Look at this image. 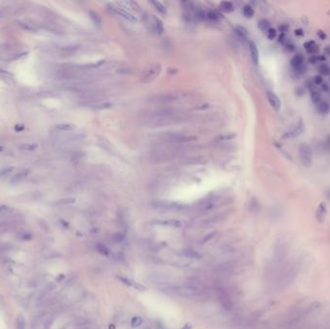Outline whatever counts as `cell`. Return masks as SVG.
I'll use <instances>...</instances> for the list:
<instances>
[{
    "label": "cell",
    "instance_id": "db71d44e",
    "mask_svg": "<svg viewBox=\"0 0 330 329\" xmlns=\"http://www.w3.org/2000/svg\"><path fill=\"white\" fill-rule=\"evenodd\" d=\"M279 42L282 43V44H284V45H286V36H285V34H281V35H280V37H279Z\"/></svg>",
    "mask_w": 330,
    "mask_h": 329
},
{
    "label": "cell",
    "instance_id": "8d00e7d4",
    "mask_svg": "<svg viewBox=\"0 0 330 329\" xmlns=\"http://www.w3.org/2000/svg\"><path fill=\"white\" fill-rule=\"evenodd\" d=\"M104 60H100V61H98V62H96V63L86 65V68H87V69H90V70H96V69L100 68L101 65H104Z\"/></svg>",
    "mask_w": 330,
    "mask_h": 329
},
{
    "label": "cell",
    "instance_id": "5b68a950",
    "mask_svg": "<svg viewBox=\"0 0 330 329\" xmlns=\"http://www.w3.org/2000/svg\"><path fill=\"white\" fill-rule=\"evenodd\" d=\"M107 9L110 13L115 14V15H119L120 17L129 20V22H136L137 20L135 16H133L132 13H129L128 10L124 9L123 7H121L118 4L109 3V4H107Z\"/></svg>",
    "mask_w": 330,
    "mask_h": 329
},
{
    "label": "cell",
    "instance_id": "cb8c5ba5",
    "mask_svg": "<svg viewBox=\"0 0 330 329\" xmlns=\"http://www.w3.org/2000/svg\"><path fill=\"white\" fill-rule=\"evenodd\" d=\"M220 8H221L222 11H224L225 13H232L234 10H235V6L234 4L230 1H223L220 4Z\"/></svg>",
    "mask_w": 330,
    "mask_h": 329
},
{
    "label": "cell",
    "instance_id": "681fc988",
    "mask_svg": "<svg viewBox=\"0 0 330 329\" xmlns=\"http://www.w3.org/2000/svg\"><path fill=\"white\" fill-rule=\"evenodd\" d=\"M289 29H290V26H289L288 24H286V23L280 25V27H279V30L281 31V33H282V34H284V33L288 32V31H289Z\"/></svg>",
    "mask_w": 330,
    "mask_h": 329
},
{
    "label": "cell",
    "instance_id": "83f0119b",
    "mask_svg": "<svg viewBox=\"0 0 330 329\" xmlns=\"http://www.w3.org/2000/svg\"><path fill=\"white\" fill-rule=\"evenodd\" d=\"M242 13H243V16L247 18H251L254 16V10L250 5H245L243 7Z\"/></svg>",
    "mask_w": 330,
    "mask_h": 329
},
{
    "label": "cell",
    "instance_id": "7a4b0ae2",
    "mask_svg": "<svg viewBox=\"0 0 330 329\" xmlns=\"http://www.w3.org/2000/svg\"><path fill=\"white\" fill-rule=\"evenodd\" d=\"M160 72H161V65L159 63L151 64L143 71L141 74V82L144 84L151 83V82H153L159 76Z\"/></svg>",
    "mask_w": 330,
    "mask_h": 329
},
{
    "label": "cell",
    "instance_id": "ac0fdd59",
    "mask_svg": "<svg viewBox=\"0 0 330 329\" xmlns=\"http://www.w3.org/2000/svg\"><path fill=\"white\" fill-rule=\"evenodd\" d=\"M317 110L321 115H326L330 111V105H329L328 102L321 100L320 102H319V104H317Z\"/></svg>",
    "mask_w": 330,
    "mask_h": 329
},
{
    "label": "cell",
    "instance_id": "c3c4849f",
    "mask_svg": "<svg viewBox=\"0 0 330 329\" xmlns=\"http://www.w3.org/2000/svg\"><path fill=\"white\" fill-rule=\"evenodd\" d=\"M38 223H39V225L41 226V228H42L43 230H45V231H49V225H47L46 222H45V221H43V220H39Z\"/></svg>",
    "mask_w": 330,
    "mask_h": 329
},
{
    "label": "cell",
    "instance_id": "4316f807",
    "mask_svg": "<svg viewBox=\"0 0 330 329\" xmlns=\"http://www.w3.org/2000/svg\"><path fill=\"white\" fill-rule=\"evenodd\" d=\"M16 329H25V320L22 315H18L16 319Z\"/></svg>",
    "mask_w": 330,
    "mask_h": 329
},
{
    "label": "cell",
    "instance_id": "484cf974",
    "mask_svg": "<svg viewBox=\"0 0 330 329\" xmlns=\"http://www.w3.org/2000/svg\"><path fill=\"white\" fill-rule=\"evenodd\" d=\"M151 4H153L155 6V8L157 12H159L161 15H166L167 14V11H166V8H165V6L161 3V2H159V1H151Z\"/></svg>",
    "mask_w": 330,
    "mask_h": 329
},
{
    "label": "cell",
    "instance_id": "e0dca14e",
    "mask_svg": "<svg viewBox=\"0 0 330 329\" xmlns=\"http://www.w3.org/2000/svg\"><path fill=\"white\" fill-rule=\"evenodd\" d=\"M159 225H165V226H172V227L179 228L182 226V222L177 219H166V220H157L155 222Z\"/></svg>",
    "mask_w": 330,
    "mask_h": 329
},
{
    "label": "cell",
    "instance_id": "ffe728a7",
    "mask_svg": "<svg viewBox=\"0 0 330 329\" xmlns=\"http://www.w3.org/2000/svg\"><path fill=\"white\" fill-rule=\"evenodd\" d=\"M155 207L165 209V210H174L179 207V205L176 203H172V202H157L155 204Z\"/></svg>",
    "mask_w": 330,
    "mask_h": 329
},
{
    "label": "cell",
    "instance_id": "b9f144b4",
    "mask_svg": "<svg viewBox=\"0 0 330 329\" xmlns=\"http://www.w3.org/2000/svg\"><path fill=\"white\" fill-rule=\"evenodd\" d=\"M37 147H38V145H36V144H23V145L20 146V149L25 150V151H33V150H36Z\"/></svg>",
    "mask_w": 330,
    "mask_h": 329
},
{
    "label": "cell",
    "instance_id": "30bf717a",
    "mask_svg": "<svg viewBox=\"0 0 330 329\" xmlns=\"http://www.w3.org/2000/svg\"><path fill=\"white\" fill-rule=\"evenodd\" d=\"M42 197L40 192H28L23 195L18 197V202H29V201H37Z\"/></svg>",
    "mask_w": 330,
    "mask_h": 329
},
{
    "label": "cell",
    "instance_id": "7402d4cb",
    "mask_svg": "<svg viewBox=\"0 0 330 329\" xmlns=\"http://www.w3.org/2000/svg\"><path fill=\"white\" fill-rule=\"evenodd\" d=\"M206 18L211 20V22H219L222 18V15L216 11H210L209 13H207V17Z\"/></svg>",
    "mask_w": 330,
    "mask_h": 329
},
{
    "label": "cell",
    "instance_id": "74e56055",
    "mask_svg": "<svg viewBox=\"0 0 330 329\" xmlns=\"http://www.w3.org/2000/svg\"><path fill=\"white\" fill-rule=\"evenodd\" d=\"M324 60H325V58L324 56H319V55H314L309 59L311 64H317L318 62H324Z\"/></svg>",
    "mask_w": 330,
    "mask_h": 329
},
{
    "label": "cell",
    "instance_id": "52a82bcc",
    "mask_svg": "<svg viewBox=\"0 0 330 329\" xmlns=\"http://www.w3.org/2000/svg\"><path fill=\"white\" fill-rule=\"evenodd\" d=\"M327 214V208H326V204L324 202H321L319 207L317 209V211H316V218L320 223H324L325 220V217Z\"/></svg>",
    "mask_w": 330,
    "mask_h": 329
},
{
    "label": "cell",
    "instance_id": "4fadbf2b",
    "mask_svg": "<svg viewBox=\"0 0 330 329\" xmlns=\"http://www.w3.org/2000/svg\"><path fill=\"white\" fill-rule=\"evenodd\" d=\"M218 299L220 300V303H221V305L225 308V310H231L233 308V303L231 299L229 298V296H227V294L225 292H221L220 293V296H218Z\"/></svg>",
    "mask_w": 330,
    "mask_h": 329
},
{
    "label": "cell",
    "instance_id": "277c9868",
    "mask_svg": "<svg viewBox=\"0 0 330 329\" xmlns=\"http://www.w3.org/2000/svg\"><path fill=\"white\" fill-rule=\"evenodd\" d=\"M298 156L302 165L306 168H310L313 161V151L310 145L302 143L298 148Z\"/></svg>",
    "mask_w": 330,
    "mask_h": 329
},
{
    "label": "cell",
    "instance_id": "f907efd6",
    "mask_svg": "<svg viewBox=\"0 0 330 329\" xmlns=\"http://www.w3.org/2000/svg\"><path fill=\"white\" fill-rule=\"evenodd\" d=\"M121 281H122V282L124 283V284H126V285H128V286H132V281H130L129 279H128V278H125V277H122V276H119L118 277Z\"/></svg>",
    "mask_w": 330,
    "mask_h": 329
},
{
    "label": "cell",
    "instance_id": "6f0895ef",
    "mask_svg": "<svg viewBox=\"0 0 330 329\" xmlns=\"http://www.w3.org/2000/svg\"><path fill=\"white\" fill-rule=\"evenodd\" d=\"M286 47H287V49L290 50V51L294 50V45H293V44H286Z\"/></svg>",
    "mask_w": 330,
    "mask_h": 329
},
{
    "label": "cell",
    "instance_id": "60d3db41",
    "mask_svg": "<svg viewBox=\"0 0 330 329\" xmlns=\"http://www.w3.org/2000/svg\"><path fill=\"white\" fill-rule=\"evenodd\" d=\"M10 228V223L8 222H0V235L4 234Z\"/></svg>",
    "mask_w": 330,
    "mask_h": 329
},
{
    "label": "cell",
    "instance_id": "e575fe53",
    "mask_svg": "<svg viewBox=\"0 0 330 329\" xmlns=\"http://www.w3.org/2000/svg\"><path fill=\"white\" fill-rule=\"evenodd\" d=\"M236 134H224V135H219L218 137H216L215 141H227V140H231L233 138H235Z\"/></svg>",
    "mask_w": 330,
    "mask_h": 329
},
{
    "label": "cell",
    "instance_id": "ab89813d",
    "mask_svg": "<svg viewBox=\"0 0 330 329\" xmlns=\"http://www.w3.org/2000/svg\"><path fill=\"white\" fill-rule=\"evenodd\" d=\"M143 323V319L140 318V317H134L132 319V327H138L142 324Z\"/></svg>",
    "mask_w": 330,
    "mask_h": 329
},
{
    "label": "cell",
    "instance_id": "f35d334b",
    "mask_svg": "<svg viewBox=\"0 0 330 329\" xmlns=\"http://www.w3.org/2000/svg\"><path fill=\"white\" fill-rule=\"evenodd\" d=\"M277 36V32L274 28H269L266 31V37L269 40H274Z\"/></svg>",
    "mask_w": 330,
    "mask_h": 329
},
{
    "label": "cell",
    "instance_id": "5bb4252c",
    "mask_svg": "<svg viewBox=\"0 0 330 329\" xmlns=\"http://www.w3.org/2000/svg\"><path fill=\"white\" fill-rule=\"evenodd\" d=\"M249 49H250V54H251L252 61L254 62V64L258 65V63H259V50H258V47H257L256 44L254 43L253 41H250V42H249Z\"/></svg>",
    "mask_w": 330,
    "mask_h": 329
},
{
    "label": "cell",
    "instance_id": "9f6ffc18",
    "mask_svg": "<svg viewBox=\"0 0 330 329\" xmlns=\"http://www.w3.org/2000/svg\"><path fill=\"white\" fill-rule=\"evenodd\" d=\"M320 86H321V89H322V90H324V91H325V92L329 90V85H328V84L326 83V82H324V83H322V84H321Z\"/></svg>",
    "mask_w": 330,
    "mask_h": 329
},
{
    "label": "cell",
    "instance_id": "7bdbcfd3",
    "mask_svg": "<svg viewBox=\"0 0 330 329\" xmlns=\"http://www.w3.org/2000/svg\"><path fill=\"white\" fill-rule=\"evenodd\" d=\"M112 238L115 242H121L123 239L125 238V236H124V234H122V233H117V234H114L112 236Z\"/></svg>",
    "mask_w": 330,
    "mask_h": 329
},
{
    "label": "cell",
    "instance_id": "f546056e",
    "mask_svg": "<svg viewBox=\"0 0 330 329\" xmlns=\"http://www.w3.org/2000/svg\"><path fill=\"white\" fill-rule=\"evenodd\" d=\"M319 72L322 75H330V67L325 63H322L319 67Z\"/></svg>",
    "mask_w": 330,
    "mask_h": 329
},
{
    "label": "cell",
    "instance_id": "44dd1931",
    "mask_svg": "<svg viewBox=\"0 0 330 329\" xmlns=\"http://www.w3.org/2000/svg\"><path fill=\"white\" fill-rule=\"evenodd\" d=\"M304 131V126L303 124H302V122H299V124L295 127L292 131H290L288 133V136L289 137H297L298 136L299 134H301L302 132H303Z\"/></svg>",
    "mask_w": 330,
    "mask_h": 329
},
{
    "label": "cell",
    "instance_id": "f1b7e54d",
    "mask_svg": "<svg viewBox=\"0 0 330 329\" xmlns=\"http://www.w3.org/2000/svg\"><path fill=\"white\" fill-rule=\"evenodd\" d=\"M258 27H259V29L261 31L266 32L267 30L270 28V24L266 19H261L259 22V23H258Z\"/></svg>",
    "mask_w": 330,
    "mask_h": 329
},
{
    "label": "cell",
    "instance_id": "603a6c76",
    "mask_svg": "<svg viewBox=\"0 0 330 329\" xmlns=\"http://www.w3.org/2000/svg\"><path fill=\"white\" fill-rule=\"evenodd\" d=\"M183 254L187 256V257L190 258V259H201V258H202V256L199 254V253H198L196 250H193V249H191V248L184 249V250H183Z\"/></svg>",
    "mask_w": 330,
    "mask_h": 329
},
{
    "label": "cell",
    "instance_id": "d6986e66",
    "mask_svg": "<svg viewBox=\"0 0 330 329\" xmlns=\"http://www.w3.org/2000/svg\"><path fill=\"white\" fill-rule=\"evenodd\" d=\"M19 22L18 24L22 26V28H24L25 30H27V31L36 32V31L39 29V27H38L35 23H34V22Z\"/></svg>",
    "mask_w": 330,
    "mask_h": 329
},
{
    "label": "cell",
    "instance_id": "1f68e13d",
    "mask_svg": "<svg viewBox=\"0 0 330 329\" xmlns=\"http://www.w3.org/2000/svg\"><path fill=\"white\" fill-rule=\"evenodd\" d=\"M97 250L100 253V254L104 255V256H108V255H109V249L106 247L104 244H102V243H98V244H97Z\"/></svg>",
    "mask_w": 330,
    "mask_h": 329
},
{
    "label": "cell",
    "instance_id": "4dcf8cb0",
    "mask_svg": "<svg viewBox=\"0 0 330 329\" xmlns=\"http://www.w3.org/2000/svg\"><path fill=\"white\" fill-rule=\"evenodd\" d=\"M18 237L20 239V241H30L32 238V235L28 232L22 231V232H19L18 234Z\"/></svg>",
    "mask_w": 330,
    "mask_h": 329
},
{
    "label": "cell",
    "instance_id": "7dc6e473",
    "mask_svg": "<svg viewBox=\"0 0 330 329\" xmlns=\"http://www.w3.org/2000/svg\"><path fill=\"white\" fill-rule=\"evenodd\" d=\"M112 106V104H110V102H104V104H100L98 105H96L95 107L97 109H109L111 108Z\"/></svg>",
    "mask_w": 330,
    "mask_h": 329
},
{
    "label": "cell",
    "instance_id": "9c48e42d",
    "mask_svg": "<svg viewBox=\"0 0 330 329\" xmlns=\"http://www.w3.org/2000/svg\"><path fill=\"white\" fill-rule=\"evenodd\" d=\"M266 97H267V100H269V102L270 104V105L275 109V110H279L281 107V100L273 92L269 91L266 93Z\"/></svg>",
    "mask_w": 330,
    "mask_h": 329
},
{
    "label": "cell",
    "instance_id": "f5cc1de1",
    "mask_svg": "<svg viewBox=\"0 0 330 329\" xmlns=\"http://www.w3.org/2000/svg\"><path fill=\"white\" fill-rule=\"evenodd\" d=\"M317 34H318L319 38H320V39H321V40H325V39H326V37H327V35H326V34H325L324 31H322V30H319Z\"/></svg>",
    "mask_w": 330,
    "mask_h": 329
},
{
    "label": "cell",
    "instance_id": "2e32d148",
    "mask_svg": "<svg viewBox=\"0 0 330 329\" xmlns=\"http://www.w3.org/2000/svg\"><path fill=\"white\" fill-rule=\"evenodd\" d=\"M89 17H90L93 23L98 27V28H101L102 27V19L100 14L96 11H89Z\"/></svg>",
    "mask_w": 330,
    "mask_h": 329
},
{
    "label": "cell",
    "instance_id": "6da1fadb",
    "mask_svg": "<svg viewBox=\"0 0 330 329\" xmlns=\"http://www.w3.org/2000/svg\"><path fill=\"white\" fill-rule=\"evenodd\" d=\"M177 117L178 115L173 109L162 108L148 114L146 116V122L150 127H162L173 123Z\"/></svg>",
    "mask_w": 330,
    "mask_h": 329
},
{
    "label": "cell",
    "instance_id": "d6a6232c",
    "mask_svg": "<svg viewBox=\"0 0 330 329\" xmlns=\"http://www.w3.org/2000/svg\"><path fill=\"white\" fill-rule=\"evenodd\" d=\"M236 32H237L238 35L240 38H242V39H245V38L247 37V35H248V33H247V30H246L245 28H243V27H242V26H238L237 28H236Z\"/></svg>",
    "mask_w": 330,
    "mask_h": 329
},
{
    "label": "cell",
    "instance_id": "680465c9",
    "mask_svg": "<svg viewBox=\"0 0 330 329\" xmlns=\"http://www.w3.org/2000/svg\"><path fill=\"white\" fill-rule=\"evenodd\" d=\"M325 148L327 149V150H330V135L327 137V140H326V142H325Z\"/></svg>",
    "mask_w": 330,
    "mask_h": 329
},
{
    "label": "cell",
    "instance_id": "d590c367",
    "mask_svg": "<svg viewBox=\"0 0 330 329\" xmlns=\"http://www.w3.org/2000/svg\"><path fill=\"white\" fill-rule=\"evenodd\" d=\"M74 202H75L74 198H64V199H61V200L57 201L56 204L57 205H71V204H73Z\"/></svg>",
    "mask_w": 330,
    "mask_h": 329
},
{
    "label": "cell",
    "instance_id": "836d02e7",
    "mask_svg": "<svg viewBox=\"0 0 330 329\" xmlns=\"http://www.w3.org/2000/svg\"><path fill=\"white\" fill-rule=\"evenodd\" d=\"M12 212H13V209H11L10 207H8V206H5V205L0 206V214L9 215L12 213Z\"/></svg>",
    "mask_w": 330,
    "mask_h": 329
},
{
    "label": "cell",
    "instance_id": "9a60e30c",
    "mask_svg": "<svg viewBox=\"0 0 330 329\" xmlns=\"http://www.w3.org/2000/svg\"><path fill=\"white\" fill-rule=\"evenodd\" d=\"M119 4L124 5L123 8H124V9H126V10H127V8H128L129 10L133 11L135 14H140V13H141V8H140V6H139L138 4H137L136 2H134V1H125V2H119ZM119 4H118V5H119ZM121 7H122V6H121Z\"/></svg>",
    "mask_w": 330,
    "mask_h": 329
},
{
    "label": "cell",
    "instance_id": "816d5d0a",
    "mask_svg": "<svg viewBox=\"0 0 330 329\" xmlns=\"http://www.w3.org/2000/svg\"><path fill=\"white\" fill-rule=\"evenodd\" d=\"M132 286H133V287H135L136 289H137V290H139V291H147V288H146V287H144V286H142V285H140V284L134 283V284H132Z\"/></svg>",
    "mask_w": 330,
    "mask_h": 329
},
{
    "label": "cell",
    "instance_id": "11a10c76",
    "mask_svg": "<svg viewBox=\"0 0 330 329\" xmlns=\"http://www.w3.org/2000/svg\"><path fill=\"white\" fill-rule=\"evenodd\" d=\"M294 34H295V35H297V36H303V35H304L303 30H302V29H299V28L294 30Z\"/></svg>",
    "mask_w": 330,
    "mask_h": 329
},
{
    "label": "cell",
    "instance_id": "3957f363",
    "mask_svg": "<svg viewBox=\"0 0 330 329\" xmlns=\"http://www.w3.org/2000/svg\"><path fill=\"white\" fill-rule=\"evenodd\" d=\"M143 22L146 25H148L151 31L155 33L156 35H162L164 33V27L161 20L155 16H149L147 14L143 15Z\"/></svg>",
    "mask_w": 330,
    "mask_h": 329
},
{
    "label": "cell",
    "instance_id": "7c38bea8",
    "mask_svg": "<svg viewBox=\"0 0 330 329\" xmlns=\"http://www.w3.org/2000/svg\"><path fill=\"white\" fill-rule=\"evenodd\" d=\"M29 174H30V170H29V169H23V170L18 171V172L12 178L11 183H18V182H19L20 181H22L23 179H25V178L28 176Z\"/></svg>",
    "mask_w": 330,
    "mask_h": 329
},
{
    "label": "cell",
    "instance_id": "94428289",
    "mask_svg": "<svg viewBox=\"0 0 330 329\" xmlns=\"http://www.w3.org/2000/svg\"><path fill=\"white\" fill-rule=\"evenodd\" d=\"M15 128H16V131H22V129L24 128V127H23V126H17Z\"/></svg>",
    "mask_w": 330,
    "mask_h": 329
},
{
    "label": "cell",
    "instance_id": "be15d7a7",
    "mask_svg": "<svg viewBox=\"0 0 330 329\" xmlns=\"http://www.w3.org/2000/svg\"><path fill=\"white\" fill-rule=\"evenodd\" d=\"M327 197H328V199L330 200V188H329V190L327 191Z\"/></svg>",
    "mask_w": 330,
    "mask_h": 329
},
{
    "label": "cell",
    "instance_id": "91938a15",
    "mask_svg": "<svg viewBox=\"0 0 330 329\" xmlns=\"http://www.w3.org/2000/svg\"><path fill=\"white\" fill-rule=\"evenodd\" d=\"M324 51H325V53L327 54V55H329V56H330V45H326V46H325Z\"/></svg>",
    "mask_w": 330,
    "mask_h": 329
},
{
    "label": "cell",
    "instance_id": "8fae6325",
    "mask_svg": "<svg viewBox=\"0 0 330 329\" xmlns=\"http://www.w3.org/2000/svg\"><path fill=\"white\" fill-rule=\"evenodd\" d=\"M304 49H305L307 53L313 54V55H317V54L319 53V51H320L319 45L316 44V42H314V41H309V42H306L304 44Z\"/></svg>",
    "mask_w": 330,
    "mask_h": 329
},
{
    "label": "cell",
    "instance_id": "6125c7cd",
    "mask_svg": "<svg viewBox=\"0 0 330 329\" xmlns=\"http://www.w3.org/2000/svg\"><path fill=\"white\" fill-rule=\"evenodd\" d=\"M190 327H191V325L190 324H187V325H185L184 327H183V329H190Z\"/></svg>",
    "mask_w": 330,
    "mask_h": 329
},
{
    "label": "cell",
    "instance_id": "bcb514c9",
    "mask_svg": "<svg viewBox=\"0 0 330 329\" xmlns=\"http://www.w3.org/2000/svg\"><path fill=\"white\" fill-rule=\"evenodd\" d=\"M313 83L317 86V85H321L322 83H324V78H322V76H320V75H316V76H314L313 78Z\"/></svg>",
    "mask_w": 330,
    "mask_h": 329
},
{
    "label": "cell",
    "instance_id": "ee69618b",
    "mask_svg": "<svg viewBox=\"0 0 330 329\" xmlns=\"http://www.w3.org/2000/svg\"><path fill=\"white\" fill-rule=\"evenodd\" d=\"M214 235H216V232H212V233H210V234H208V235L206 236V237L202 239V241H200V243H201V244H204V243H206V242L210 241V239L214 237Z\"/></svg>",
    "mask_w": 330,
    "mask_h": 329
},
{
    "label": "cell",
    "instance_id": "ba28073f",
    "mask_svg": "<svg viewBox=\"0 0 330 329\" xmlns=\"http://www.w3.org/2000/svg\"><path fill=\"white\" fill-rule=\"evenodd\" d=\"M176 96L174 95H170V94H163V95H159V96H155V97L152 99L153 102H159V104H168V102L174 101L176 100Z\"/></svg>",
    "mask_w": 330,
    "mask_h": 329
},
{
    "label": "cell",
    "instance_id": "8992f818",
    "mask_svg": "<svg viewBox=\"0 0 330 329\" xmlns=\"http://www.w3.org/2000/svg\"><path fill=\"white\" fill-rule=\"evenodd\" d=\"M291 66L295 72H297L298 74H302L306 70L304 57L302 56L301 54H297V55H294L293 57V59L291 60Z\"/></svg>",
    "mask_w": 330,
    "mask_h": 329
},
{
    "label": "cell",
    "instance_id": "e7e4bbea",
    "mask_svg": "<svg viewBox=\"0 0 330 329\" xmlns=\"http://www.w3.org/2000/svg\"><path fill=\"white\" fill-rule=\"evenodd\" d=\"M109 329H115V326H114L113 324H111V325H109Z\"/></svg>",
    "mask_w": 330,
    "mask_h": 329
},
{
    "label": "cell",
    "instance_id": "d4e9b609",
    "mask_svg": "<svg viewBox=\"0 0 330 329\" xmlns=\"http://www.w3.org/2000/svg\"><path fill=\"white\" fill-rule=\"evenodd\" d=\"M55 128L59 131H72L75 128V127L72 124H59L55 127Z\"/></svg>",
    "mask_w": 330,
    "mask_h": 329
},
{
    "label": "cell",
    "instance_id": "f6af8a7d",
    "mask_svg": "<svg viewBox=\"0 0 330 329\" xmlns=\"http://www.w3.org/2000/svg\"><path fill=\"white\" fill-rule=\"evenodd\" d=\"M13 169H14V167H8V168H6V169L2 170L1 172H0V179H2V178H6L7 176H8V175L12 172Z\"/></svg>",
    "mask_w": 330,
    "mask_h": 329
}]
</instances>
